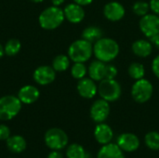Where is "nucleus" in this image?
I'll return each mask as SVG.
<instances>
[{
	"label": "nucleus",
	"instance_id": "nucleus-1",
	"mask_svg": "<svg viewBox=\"0 0 159 158\" xmlns=\"http://www.w3.org/2000/svg\"><path fill=\"white\" fill-rule=\"evenodd\" d=\"M120 47L118 43L110 37H102L93 44V54L97 60L109 63L119 54Z\"/></svg>",
	"mask_w": 159,
	"mask_h": 158
},
{
	"label": "nucleus",
	"instance_id": "nucleus-2",
	"mask_svg": "<svg viewBox=\"0 0 159 158\" xmlns=\"http://www.w3.org/2000/svg\"><path fill=\"white\" fill-rule=\"evenodd\" d=\"M65 20L63 9L60 7L51 6L45 8L39 15L38 21L45 30H54L61 26Z\"/></svg>",
	"mask_w": 159,
	"mask_h": 158
},
{
	"label": "nucleus",
	"instance_id": "nucleus-3",
	"mask_svg": "<svg viewBox=\"0 0 159 158\" xmlns=\"http://www.w3.org/2000/svg\"><path fill=\"white\" fill-rule=\"evenodd\" d=\"M92 54V44L83 38L74 41L68 48V56L74 62H86L90 60Z\"/></svg>",
	"mask_w": 159,
	"mask_h": 158
},
{
	"label": "nucleus",
	"instance_id": "nucleus-4",
	"mask_svg": "<svg viewBox=\"0 0 159 158\" xmlns=\"http://www.w3.org/2000/svg\"><path fill=\"white\" fill-rule=\"evenodd\" d=\"M22 102L13 95H7L0 98V120L9 121L16 117L21 110Z\"/></svg>",
	"mask_w": 159,
	"mask_h": 158
},
{
	"label": "nucleus",
	"instance_id": "nucleus-5",
	"mask_svg": "<svg viewBox=\"0 0 159 158\" xmlns=\"http://www.w3.org/2000/svg\"><path fill=\"white\" fill-rule=\"evenodd\" d=\"M98 94L108 102H116L122 95V88L116 79H102L98 85Z\"/></svg>",
	"mask_w": 159,
	"mask_h": 158
},
{
	"label": "nucleus",
	"instance_id": "nucleus-6",
	"mask_svg": "<svg viewBox=\"0 0 159 158\" xmlns=\"http://www.w3.org/2000/svg\"><path fill=\"white\" fill-rule=\"evenodd\" d=\"M131 97L138 103L147 102L153 96L154 87L152 83L145 78L136 80L131 87Z\"/></svg>",
	"mask_w": 159,
	"mask_h": 158
},
{
	"label": "nucleus",
	"instance_id": "nucleus-7",
	"mask_svg": "<svg viewBox=\"0 0 159 158\" xmlns=\"http://www.w3.org/2000/svg\"><path fill=\"white\" fill-rule=\"evenodd\" d=\"M44 141L49 149L60 151L67 146L68 136L64 130L59 128H52L46 131Z\"/></svg>",
	"mask_w": 159,
	"mask_h": 158
},
{
	"label": "nucleus",
	"instance_id": "nucleus-8",
	"mask_svg": "<svg viewBox=\"0 0 159 158\" xmlns=\"http://www.w3.org/2000/svg\"><path fill=\"white\" fill-rule=\"evenodd\" d=\"M139 27L141 32L149 39L159 33V15L148 13L141 17Z\"/></svg>",
	"mask_w": 159,
	"mask_h": 158
},
{
	"label": "nucleus",
	"instance_id": "nucleus-9",
	"mask_svg": "<svg viewBox=\"0 0 159 158\" xmlns=\"http://www.w3.org/2000/svg\"><path fill=\"white\" fill-rule=\"evenodd\" d=\"M110 112L111 108L109 102L101 98L92 103L89 110V115L94 122L103 123L108 118Z\"/></svg>",
	"mask_w": 159,
	"mask_h": 158
},
{
	"label": "nucleus",
	"instance_id": "nucleus-10",
	"mask_svg": "<svg viewBox=\"0 0 159 158\" xmlns=\"http://www.w3.org/2000/svg\"><path fill=\"white\" fill-rule=\"evenodd\" d=\"M33 78L34 82H36L38 85L48 86L53 83V81L55 80L56 71L52 68V66L42 65L34 70L33 74Z\"/></svg>",
	"mask_w": 159,
	"mask_h": 158
},
{
	"label": "nucleus",
	"instance_id": "nucleus-11",
	"mask_svg": "<svg viewBox=\"0 0 159 158\" xmlns=\"http://www.w3.org/2000/svg\"><path fill=\"white\" fill-rule=\"evenodd\" d=\"M126 9L117 1H111L103 7V16L110 21H119L124 18Z\"/></svg>",
	"mask_w": 159,
	"mask_h": 158
},
{
	"label": "nucleus",
	"instance_id": "nucleus-12",
	"mask_svg": "<svg viewBox=\"0 0 159 158\" xmlns=\"http://www.w3.org/2000/svg\"><path fill=\"white\" fill-rule=\"evenodd\" d=\"M76 89L78 94L84 99H92L98 94V85L90 77H84L78 80Z\"/></svg>",
	"mask_w": 159,
	"mask_h": 158
},
{
	"label": "nucleus",
	"instance_id": "nucleus-13",
	"mask_svg": "<svg viewBox=\"0 0 159 158\" xmlns=\"http://www.w3.org/2000/svg\"><path fill=\"white\" fill-rule=\"evenodd\" d=\"M116 144L123 152L132 153L139 149L141 142L137 135L133 133H123L118 136Z\"/></svg>",
	"mask_w": 159,
	"mask_h": 158
},
{
	"label": "nucleus",
	"instance_id": "nucleus-14",
	"mask_svg": "<svg viewBox=\"0 0 159 158\" xmlns=\"http://www.w3.org/2000/svg\"><path fill=\"white\" fill-rule=\"evenodd\" d=\"M63 12H64L65 19L74 24L80 23L85 19V15H86L83 7L75 2L68 4L63 8Z\"/></svg>",
	"mask_w": 159,
	"mask_h": 158
},
{
	"label": "nucleus",
	"instance_id": "nucleus-15",
	"mask_svg": "<svg viewBox=\"0 0 159 158\" xmlns=\"http://www.w3.org/2000/svg\"><path fill=\"white\" fill-rule=\"evenodd\" d=\"M40 96L38 88L32 85L23 86L18 92V98L24 104H32L35 102Z\"/></svg>",
	"mask_w": 159,
	"mask_h": 158
},
{
	"label": "nucleus",
	"instance_id": "nucleus-16",
	"mask_svg": "<svg viewBox=\"0 0 159 158\" xmlns=\"http://www.w3.org/2000/svg\"><path fill=\"white\" fill-rule=\"evenodd\" d=\"M94 137L100 144L104 145L111 142L114 138V132L109 125L104 123H98L94 129Z\"/></svg>",
	"mask_w": 159,
	"mask_h": 158
},
{
	"label": "nucleus",
	"instance_id": "nucleus-17",
	"mask_svg": "<svg viewBox=\"0 0 159 158\" xmlns=\"http://www.w3.org/2000/svg\"><path fill=\"white\" fill-rule=\"evenodd\" d=\"M131 50L133 54L139 58H147L152 54L153 44L151 41L146 39H138L133 42Z\"/></svg>",
	"mask_w": 159,
	"mask_h": 158
},
{
	"label": "nucleus",
	"instance_id": "nucleus-18",
	"mask_svg": "<svg viewBox=\"0 0 159 158\" xmlns=\"http://www.w3.org/2000/svg\"><path fill=\"white\" fill-rule=\"evenodd\" d=\"M106 62H103L99 60H95L90 62L88 67L89 76L94 80L95 82H100L105 78V71H106Z\"/></svg>",
	"mask_w": 159,
	"mask_h": 158
},
{
	"label": "nucleus",
	"instance_id": "nucleus-19",
	"mask_svg": "<svg viewBox=\"0 0 159 158\" xmlns=\"http://www.w3.org/2000/svg\"><path fill=\"white\" fill-rule=\"evenodd\" d=\"M97 158H125L123 151L116 143L104 144L98 152Z\"/></svg>",
	"mask_w": 159,
	"mask_h": 158
},
{
	"label": "nucleus",
	"instance_id": "nucleus-20",
	"mask_svg": "<svg viewBox=\"0 0 159 158\" xmlns=\"http://www.w3.org/2000/svg\"><path fill=\"white\" fill-rule=\"evenodd\" d=\"M7 149L15 154L22 153L27 146L25 139L20 135H14L10 136L7 141Z\"/></svg>",
	"mask_w": 159,
	"mask_h": 158
},
{
	"label": "nucleus",
	"instance_id": "nucleus-21",
	"mask_svg": "<svg viewBox=\"0 0 159 158\" xmlns=\"http://www.w3.org/2000/svg\"><path fill=\"white\" fill-rule=\"evenodd\" d=\"M81 36L83 39L90 42L91 44H94L98 40H100L102 37H103V32L100 27L91 25V26L86 27L83 30Z\"/></svg>",
	"mask_w": 159,
	"mask_h": 158
},
{
	"label": "nucleus",
	"instance_id": "nucleus-22",
	"mask_svg": "<svg viewBox=\"0 0 159 158\" xmlns=\"http://www.w3.org/2000/svg\"><path fill=\"white\" fill-rule=\"evenodd\" d=\"M70 58L68 55L60 54L56 56L52 61V68L56 72H64L70 66Z\"/></svg>",
	"mask_w": 159,
	"mask_h": 158
},
{
	"label": "nucleus",
	"instance_id": "nucleus-23",
	"mask_svg": "<svg viewBox=\"0 0 159 158\" xmlns=\"http://www.w3.org/2000/svg\"><path fill=\"white\" fill-rule=\"evenodd\" d=\"M128 73L129 76L134 80H139L144 78L145 75V68L141 62H132L129 64L128 68Z\"/></svg>",
	"mask_w": 159,
	"mask_h": 158
},
{
	"label": "nucleus",
	"instance_id": "nucleus-24",
	"mask_svg": "<svg viewBox=\"0 0 159 158\" xmlns=\"http://www.w3.org/2000/svg\"><path fill=\"white\" fill-rule=\"evenodd\" d=\"M67 158H87V153L84 147L78 143H73L66 150Z\"/></svg>",
	"mask_w": 159,
	"mask_h": 158
},
{
	"label": "nucleus",
	"instance_id": "nucleus-25",
	"mask_svg": "<svg viewBox=\"0 0 159 158\" xmlns=\"http://www.w3.org/2000/svg\"><path fill=\"white\" fill-rule=\"evenodd\" d=\"M20 48H21V44H20V40L16 39V38L9 39L6 43V45L4 46L5 54H7V56H15V55H17L20 52Z\"/></svg>",
	"mask_w": 159,
	"mask_h": 158
},
{
	"label": "nucleus",
	"instance_id": "nucleus-26",
	"mask_svg": "<svg viewBox=\"0 0 159 158\" xmlns=\"http://www.w3.org/2000/svg\"><path fill=\"white\" fill-rule=\"evenodd\" d=\"M88 74V67L85 65V62H74V65L71 67V74L75 79L80 80L86 77Z\"/></svg>",
	"mask_w": 159,
	"mask_h": 158
},
{
	"label": "nucleus",
	"instance_id": "nucleus-27",
	"mask_svg": "<svg viewBox=\"0 0 159 158\" xmlns=\"http://www.w3.org/2000/svg\"><path fill=\"white\" fill-rule=\"evenodd\" d=\"M144 142L146 146L153 150H159V132L157 131H150L144 137Z\"/></svg>",
	"mask_w": 159,
	"mask_h": 158
},
{
	"label": "nucleus",
	"instance_id": "nucleus-28",
	"mask_svg": "<svg viewBox=\"0 0 159 158\" xmlns=\"http://www.w3.org/2000/svg\"><path fill=\"white\" fill-rule=\"evenodd\" d=\"M150 9V5L149 3L145 2V1H137L133 4L132 6V11L135 15L139 16V17H143L146 14H148Z\"/></svg>",
	"mask_w": 159,
	"mask_h": 158
},
{
	"label": "nucleus",
	"instance_id": "nucleus-29",
	"mask_svg": "<svg viewBox=\"0 0 159 158\" xmlns=\"http://www.w3.org/2000/svg\"><path fill=\"white\" fill-rule=\"evenodd\" d=\"M117 74H118V70H117L116 66L110 64V63H107L104 79H116Z\"/></svg>",
	"mask_w": 159,
	"mask_h": 158
},
{
	"label": "nucleus",
	"instance_id": "nucleus-30",
	"mask_svg": "<svg viewBox=\"0 0 159 158\" xmlns=\"http://www.w3.org/2000/svg\"><path fill=\"white\" fill-rule=\"evenodd\" d=\"M10 137V129L6 125H0V141H7Z\"/></svg>",
	"mask_w": 159,
	"mask_h": 158
},
{
	"label": "nucleus",
	"instance_id": "nucleus-31",
	"mask_svg": "<svg viewBox=\"0 0 159 158\" xmlns=\"http://www.w3.org/2000/svg\"><path fill=\"white\" fill-rule=\"evenodd\" d=\"M152 71L156 77L159 79V55H157L152 61Z\"/></svg>",
	"mask_w": 159,
	"mask_h": 158
},
{
	"label": "nucleus",
	"instance_id": "nucleus-32",
	"mask_svg": "<svg viewBox=\"0 0 159 158\" xmlns=\"http://www.w3.org/2000/svg\"><path fill=\"white\" fill-rule=\"evenodd\" d=\"M149 5L150 9L153 11V13L159 15V0H150Z\"/></svg>",
	"mask_w": 159,
	"mask_h": 158
},
{
	"label": "nucleus",
	"instance_id": "nucleus-33",
	"mask_svg": "<svg viewBox=\"0 0 159 158\" xmlns=\"http://www.w3.org/2000/svg\"><path fill=\"white\" fill-rule=\"evenodd\" d=\"M48 158H63V156L56 150H53L52 152H50L48 156Z\"/></svg>",
	"mask_w": 159,
	"mask_h": 158
},
{
	"label": "nucleus",
	"instance_id": "nucleus-34",
	"mask_svg": "<svg viewBox=\"0 0 159 158\" xmlns=\"http://www.w3.org/2000/svg\"><path fill=\"white\" fill-rule=\"evenodd\" d=\"M150 41L152 42L153 46H155L157 49H159V33L157 34H156L155 36H153V37L150 39Z\"/></svg>",
	"mask_w": 159,
	"mask_h": 158
},
{
	"label": "nucleus",
	"instance_id": "nucleus-35",
	"mask_svg": "<svg viewBox=\"0 0 159 158\" xmlns=\"http://www.w3.org/2000/svg\"><path fill=\"white\" fill-rule=\"evenodd\" d=\"M74 2L80 5V6H82V7H84V6L90 5L93 2V0H74Z\"/></svg>",
	"mask_w": 159,
	"mask_h": 158
},
{
	"label": "nucleus",
	"instance_id": "nucleus-36",
	"mask_svg": "<svg viewBox=\"0 0 159 158\" xmlns=\"http://www.w3.org/2000/svg\"><path fill=\"white\" fill-rule=\"evenodd\" d=\"M65 0H51V3L53 6H56V7H60L61 5H62L64 3Z\"/></svg>",
	"mask_w": 159,
	"mask_h": 158
},
{
	"label": "nucleus",
	"instance_id": "nucleus-37",
	"mask_svg": "<svg viewBox=\"0 0 159 158\" xmlns=\"http://www.w3.org/2000/svg\"><path fill=\"white\" fill-rule=\"evenodd\" d=\"M5 54V50H4V47L0 44V59L4 56Z\"/></svg>",
	"mask_w": 159,
	"mask_h": 158
},
{
	"label": "nucleus",
	"instance_id": "nucleus-38",
	"mask_svg": "<svg viewBox=\"0 0 159 158\" xmlns=\"http://www.w3.org/2000/svg\"><path fill=\"white\" fill-rule=\"evenodd\" d=\"M29 1H31V2H33V3H41V2H43L44 0H29Z\"/></svg>",
	"mask_w": 159,
	"mask_h": 158
},
{
	"label": "nucleus",
	"instance_id": "nucleus-39",
	"mask_svg": "<svg viewBox=\"0 0 159 158\" xmlns=\"http://www.w3.org/2000/svg\"><path fill=\"white\" fill-rule=\"evenodd\" d=\"M11 158H12V157H11Z\"/></svg>",
	"mask_w": 159,
	"mask_h": 158
}]
</instances>
